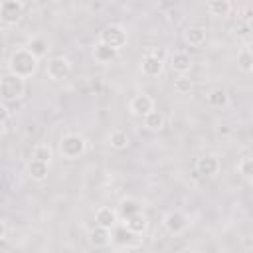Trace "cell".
<instances>
[{"label": "cell", "instance_id": "cell-1", "mask_svg": "<svg viewBox=\"0 0 253 253\" xmlns=\"http://www.w3.org/2000/svg\"><path fill=\"white\" fill-rule=\"evenodd\" d=\"M38 65H40V57L28 47H18L8 59V71L24 79H30L38 71Z\"/></svg>", "mask_w": 253, "mask_h": 253}, {"label": "cell", "instance_id": "cell-2", "mask_svg": "<svg viewBox=\"0 0 253 253\" xmlns=\"http://www.w3.org/2000/svg\"><path fill=\"white\" fill-rule=\"evenodd\" d=\"M26 93V79L12 73V71H6L0 79V95H2V101L4 103H12V101H18L22 99Z\"/></svg>", "mask_w": 253, "mask_h": 253}, {"label": "cell", "instance_id": "cell-3", "mask_svg": "<svg viewBox=\"0 0 253 253\" xmlns=\"http://www.w3.org/2000/svg\"><path fill=\"white\" fill-rule=\"evenodd\" d=\"M59 152L67 160H77L87 152V138L79 132H65L59 138Z\"/></svg>", "mask_w": 253, "mask_h": 253}, {"label": "cell", "instance_id": "cell-4", "mask_svg": "<svg viewBox=\"0 0 253 253\" xmlns=\"http://www.w3.org/2000/svg\"><path fill=\"white\" fill-rule=\"evenodd\" d=\"M99 40L105 42V43H109L111 47L123 49V47L126 45V42H128V32H126V28L121 26V24H109V26H105V28L101 30Z\"/></svg>", "mask_w": 253, "mask_h": 253}, {"label": "cell", "instance_id": "cell-5", "mask_svg": "<svg viewBox=\"0 0 253 253\" xmlns=\"http://www.w3.org/2000/svg\"><path fill=\"white\" fill-rule=\"evenodd\" d=\"M190 217L180 210H172L162 217V225L170 235H182L190 227Z\"/></svg>", "mask_w": 253, "mask_h": 253}, {"label": "cell", "instance_id": "cell-6", "mask_svg": "<svg viewBox=\"0 0 253 253\" xmlns=\"http://www.w3.org/2000/svg\"><path fill=\"white\" fill-rule=\"evenodd\" d=\"M71 73V61L63 55H55L51 59H47L45 63V75L51 79V81H63L67 79Z\"/></svg>", "mask_w": 253, "mask_h": 253}, {"label": "cell", "instance_id": "cell-7", "mask_svg": "<svg viewBox=\"0 0 253 253\" xmlns=\"http://www.w3.org/2000/svg\"><path fill=\"white\" fill-rule=\"evenodd\" d=\"M24 14L22 0H2L0 4V20L4 26H16Z\"/></svg>", "mask_w": 253, "mask_h": 253}, {"label": "cell", "instance_id": "cell-8", "mask_svg": "<svg viewBox=\"0 0 253 253\" xmlns=\"http://www.w3.org/2000/svg\"><path fill=\"white\" fill-rule=\"evenodd\" d=\"M221 170V160L217 154H204L196 160V172L206 178H213Z\"/></svg>", "mask_w": 253, "mask_h": 253}, {"label": "cell", "instance_id": "cell-9", "mask_svg": "<svg viewBox=\"0 0 253 253\" xmlns=\"http://www.w3.org/2000/svg\"><path fill=\"white\" fill-rule=\"evenodd\" d=\"M154 109H156L154 99L150 95H146V93H138L128 101V113L134 115V117H140V119L144 115H148L150 111H154Z\"/></svg>", "mask_w": 253, "mask_h": 253}, {"label": "cell", "instance_id": "cell-10", "mask_svg": "<svg viewBox=\"0 0 253 253\" xmlns=\"http://www.w3.org/2000/svg\"><path fill=\"white\" fill-rule=\"evenodd\" d=\"M140 71L146 77H160L164 73V61L154 57L152 53H144L140 59Z\"/></svg>", "mask_w": 253, "mask_h": 253}, {"label": "cell", "instance_id": "cell-11", "mask_svg": "<svg viewBox=\"0 0 253 253\" xmlns=\"http://www.w3.org/2000/svg\"><path fill=\"white\" fill-rule=\"evenodd\" d=\"M95 223L97 225H103V227H109V229H115L117 223H119V213L115 208L111 206H101L97 208L95 211Z\"/></svg>", "mask_w": 253, "mask_h": 253}, {"label": "cell", "instance_id": "cell-12", "mask_svg": "<svg viewBox=\"0 0 253 253\" xmlns=\"http://www.w3.org/2000/svg\"><path fill=\"white\" fill-rule=\"evenodd\" d=\"M119 51H121V49L111 47L109 43H105V42H101V40L93 45V57H95L97 63H111V61H115V59L119 57Z\"/></svg>", "mask_w": 253, "mask_h": 253}, {"label": "cell", "instance_id": "cell-13", "mask_svg": "<svg viewBox=\"0 0 253 253\" xmlns=\"http://www.w3.org/2000/svg\"><path fill=\"white\" fill-rule=\"evenodd\" d=\"M87 239H89V243H91L93 247H109L111 241H113V233H111L109 227L97 225V227H93V229L89 231Z\"/></svg>", "mask_w": 253, "mask_h": 253}, {"label": "cell", "instance_id": "cell-14", "mask_svg": "<svg viewBox=\"0 0 253 253\" xmlns=\"http://www.w3.org/2000/svg\"><path fill=\"white\" fill-rule=\"evenodd\" d=\"M184 40L186 43H190L192 47H200L206 43L208 40V30L204 26H188L184 30Z\"/></svg>", "mask_w": 253, "mask_h": 253}, {"label": "cell", "instance_id": "cell-15", "mask_svg": "<svg viewBox=\"0 0 253 253\" xmlns=\"http://www.w3.org/2000/svg\"><path fill=\"white\" fill-rule=\"evenodd\" d=\"M26 172L32 180L36 182H43L49 174V164L43 162V160H38V158H32L28 164H26Z\"/></svg>", "mask_w": 253, "mask_h": 253}, {"label": "cell", "instance_id": "cell-16", "mask_svg": "<svg viewBox=\"0 0 253 253\" xmlns=\"http://www.w3.org/2000/svg\"><path fill=\"white\" fill-rule=\"evenodd\" d=\"M170 65H172V69L176 73H188L192 69L194 61H192L190 53H186V51H174L170 55Z\"/></svg>", "mask_w": 253, "mask_h": 253}, {"label": "cell", "instance_id": "cell-17", "mask_svg": "<svg viewBox=\"0 0 253 253\" xmlns=\"http://www.w3.org/2000/svg\"><path fill=\"white\" fill-rule=\"evenodd\" d=\"M125 225H126V227H128L132 233L142 235V233L146 231V227H148V221H146L144 211H136V213H132V215L125 217Z\"/></svg>", "mask_w": 253, "mask_h": 253}, {"label": "cell", "instance_id": "cell-18", "mask_svg": "<svg viewBox=\"0 0 253 253\" xmlns=\"http://www.w3.org/2000/svg\"><path fill=\"white\" fill-rule=\"evenodd\" d=\"M208 105L213 107V109H223L229 105V95L223 87H215L208 93Z\"/></svg>", "mask_w": 253, "mask_h": 253}, {"label": "cell", "instance_id": "cell-19", "mask_svg": "<svg viewBox=\"0 0 253 253\" xmlns=\"http://www.w3.org/2000/svg\"><path fill=\"white\" fill-rule=\"evenodd\" d=\"M142 123H144V126L148 128V130H152V132H158V130H162L164 128V125H166V121H164V115L160 113V111H150L148 115H144L142 117Z\"/></svg>", "mask_w": 253, "mask_h": 253}, {"label": "cell", "instance_id": "cell-20", "mask_svg": "<svg viewBox=\"0 0 253 253\" xmlns=\"http://www.w3.org/2000/svg\"><path fill=\"white\" fill-rule=\"evenodd\" d=\"M119 211H121V215H123V219L125 217H128V215H132V213H136V211H142V202L138 200V198H123L121 202H119Z\"/></svg>", "mask_w": 253, "mask_h": 253}, {"label": "cell", "instance_id": "cell-21", "mask_svg": "<svg viewBox=\"0 0 253 253\" xmlns=\"http://www.w3.org/2000/svg\"><path fill=\"white\" fill-rule=\"evenodd\" d=\"M109 144H111L115 150H125V148H128V144H130V136H128L123 128H115V130H111V134H109Z\"/></svg>", "mask_w": 253, "mask_h": 253}, {"label": "cell", "instance_id": "cell-22", "mask_svg": "<svg viewBox=\"0 0 253 253\" xmlns=\"http://www.w3.org/2000/svg\"><path fill=\"white\" fill-rule=\"evenodd\" d=\"M208 12L215 18H225L231 12V2L229 0H210L208 2Z\"/></svg>", "mask_w": 253, "mask_h": 253}, {"label": "cell", "instance_id": "cell-23", "mask_svg": "<svg viewBox=\"0 0 253 253\" xmlns=\"http://www.w3.org/2000/svg\"><path fill=\"white\" fill-rule=\"evenodd\" d=\"M194 89V81L188 77V73H178V77L174 79V91L178 95H190Z\"/></svg>", "mask_w": 253, "mask_h": 253}, {"label": "cell", "instance_id": "cell-24", "mask_svg": "<svg viewBox=\"0 0 253 253\" xmlns=\"http://www.w3.org/2000/svg\"><path fill=\"white\" fill-rule=\"evenodd\" d=\"M32 158H38V160H43V162L51 164V160H53V148L47 142H40V144L34 146Z\"/></svg>", "mask_w": 253, "mask_h": 253}, {"label": "cell", "instance_id": "cell-25", "mask_svg": "<svg viewBox=\"0 0 253 253\" xmlns=\"http://www.w3.org/2000/svg\"><path fill=\"white\" fill-rule=\"evenodd\" d=\"M28 49H32L40 59L43 57V55H47V51H49V43H47V40L45 38H32L30 40V43L26 45Z\"/></svg>", "mask_w": 253, "mask_h": 253}, {"label": "cell", "instance_id": "cell-26", "mask_svg": "<svg viewBox=\"0 0 253 253\" xmlns=\"http://www.w3.org/2000/svg\"><path fill=\"white\" fill-rule=\"evenodd\" d=\"M237 172L239 176H243L245 180L253 182V156H245L237 162Z\"/></svg>", "mask_w": 253, "mask_h": 253}, {"label": "cell", "instance_id": "cell-27", "mask_svg": "<svg viewBox=\"0 0 253 253\" xmlns=\"http://www.w3.org/2000/svg\"><path fill=\"white\" fill-rule=\"evenodd\" d=\"M132 237H136V233H132L126 225H123V227H115V233H113V241H117V243H123V245H128V241L132 239Z\"/></svg>", "mask_w": 253, "mask_h": 253}, {"label": "cell", "instance_id": "cell-28", "mask_svg": "<svg viewBox=\"0 0 253 253\" xmlns=\"http://www.w3.org/2000/svg\"><path fill=\"white\" fill-rule=\"evenodd\" d=\"M237 63H239V69L251 73V67H253V55H251L247 49H241V51L237 53Z\"/></svg>", "mask_w": 253, "mask_h": 253}, {"label": "cell", "instance_id": "cell-29", "mask_svg": "<svg viewBox=\"0 0 253 253\" xmlns=\"http://www.w3.org/2000/svg\"><path fill=\"white\" fill-rule=\"evenodd\" d=\"M6 105H8V103H4V101H2V105H0V109H2V134L8 132V123H10V111H8Z\"/></svg>", "mask_w": 253, "mask_h": 253}, {"label": "cell", "instance_id": "cell-30", "mask_svg": "<svg viewBox=\"0 0 253 253\" xmlns=\"http://www.w3.org/2000/svg\"><path fill=\"white\" fill-rule=\"evenodd\" d=\"M146 53H152L154 57H158V59H162V61H164V59L168 57V51H166L164 47H150V49H148Z\"/></svg>", "mask_w": 253, "mask_h": 253}, {"label": "cell", "instance_id": "cell-31", "mask_svg": "<svg viewBox=\"0 0 253 253\" xmlns=\"http://www.w3.org/2000/svg\"><path fill=\"white\" fill-rule=\"evenodd\" d=\"M0 239H8V221L6 219L0 221Z\"/></svg>", "mask_w": 253, "mask_h": 253}, {"label": "cell", "instance_id": "cell-32", "mask_svg": "<svg viewBox=\"0 0 253 253\" xmlns=\"http://www.w3.org/2000/svg\"><path fill=\"white\" fill-rule=\"evenodd\" d=\"M243 245H245L247 249H253V239H251V237H243Z\"/></svg>", "mask_w": 253, "mask_h": 253}, {"label": "cell", "instance_id": "cell-33", "mask_svg": "<svg viewBox=\"0 0 253 253\" xmlns=\"http://www.w3.org/2000/svg\"><path fill=\"white\" fill-rule=\"evenodd\" d=\"M245 49H247V51H249V53L253 55V40H251V42H247V45H245Z\"/></svg>", "mask_w": 253, "mask_h": 253}, {"label": "cell", "instance_id": "cell-34", "mask_svg": "<svg viewBox=\"0 0 253 253\" xmlns=\"http://www.w3.org/2000/svg\"><path fill=\"white\" fill-rule=\"evenodd\" d=\"M247 26H249V30H251V32H253V18H251V20H249V22H247Z\"/></svg>", "mask_w": 253, "mask_h": 253}, {"label": "cell", "instance_id": "cell-35", "mask_svg": "<svg viewBox=\"0 0 253 253\" xmlns=\"http://www.w3.org/2000/svg\"><path fill=\"white\" fill-rule=\"evenodd\" d=\"M251 75H253V67H251Z\"/></svg>", "mask_w": 253, "mask_h": 253}]
</instances>
